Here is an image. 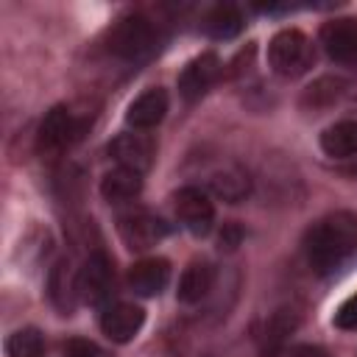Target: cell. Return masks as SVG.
<instances>
[{
  "mask_svg": "<svg viewBox=\"0 0 357 357\" xmlns=\"http://www.w3.org/2000/svg\"><path fill=\"white\" fill-rule=\"evenodd\" d=\"M6 357H45V335L36 326H22L8 335Z\"/></svg>",
  "mask_w": 357,
  "mask_h": 357,
  "instance_id": "20",
  "label": "cell"
},
{
  "mask_svg": "<svg viewBox=\"0 0 357 357\" xmlns=\"http://www.w3.org/2000/svg\"><path fill=\"white\" fill-rule=\"evenodd\" d=\"M357 251V215L337 209L315 220L304 237V254L315 273H332Z\"/></svg>",
  "mask_w": 357,
  "mask_h": 357,
  "instance_id": "1",
  "label": "cell"
},
{
  "mask_svg": "<svg viewBox=\"0 0 357 357\" xmlns=\"http://www.w3.org/2000/svg\"><path fill=\"white\" fill-rule=\"evenodd\" d=\"M114 287V265L106 251H92L78 271V296L89 304H100L112 296Z\"/></svg>",
  "mask_w": 357,
  "mask_h": 357,
  "instance_id": "5",
  "label": "cell"
},
{
  "mask_svg": "<svg viewBox=\"0 0 357 357\" xmlns=\"http://www.w3.org/2000/svg\"><path fill=\"white\" fill-rule=\"evenodd\" d=\"M204 31L215 39H231L234 33L243 31V14L237 6L231 3H220L215 8H209V14L204 17Z\"/></svg>",
  "mask_w": 357,
  "mask_h": 357,
  "instance_id": "18",
  "label": "cell"
},
{
  "mask_svg": "<svg viewBox=\"0 0 357 357\" xmlns=\"http://www.w3.org/2000/svg\"><path fill=\"white\" fill-rule=\"evenodd\" d=\"M156 45H159V31L142 14H126L109 31V50L126 61L148 59L156 50Z\"/></svg>",
  "mask_w": 357,
  "mask_h": 357,
  "instance_id": "2",
  "label": "cell"
},
{
  "mask_svg": "<svg viewBox=\"0 0 357 357\" xmlns=\"http://www.w3.org/2000/svg\"><path fill=\"white\" fill-rule=\"evenodd\" d=\"M321 148L326 156L346 159L357 153V120H340L321 134Z\"/></svg>",
  "mask_w": 357,
  "mask_h": 357,
  "instance_id": "17",
  "label": "cell"
},
{
  "mask_svg": "<svg viewBox=\"0 0 357 357\" xmlns=\"http://www.w3.org/2000/svg\"><path fill=\"white\" fill-rule=\"evenodd\" d=\"M145 324V310L128 301H114L100 312V329L114 343H128Z\"/></svg>",
  "mask_w": 357,
  "mask_h": 357,
  "instance_id": "11",
  "label": "cell"
},
{
  "mask_svg": "<svg viewBox=\"0 0 357 357\" xmlns=\"http://www.w3.org/2000/svg\"><path fill=\"white\" fill-rule=\"evenodd\" d=\"M212 284H215V268H212L206 259H192V262L181 271V276H178V290H176V296H178L181 304H198L201 298L209 296Z\"/></svg>",
  "mask_w": 357,
  "mask_h": 357,
  "instance_id": "14",
  "label": "cell"
},
{
  "mask_svg": "<svg viewBox=\"0 0 357 357\" xmlns=\"http://www.w3.org/2000/svg\"><path fill=\"white\" fill-rule=\"evenodd\" d=\"M50 298L59 310L70 312L75 307V298L78 296V273L70 271V262H59L50 273Z\"/></svg>",
  "mask_w": 357,
  "mask_h": 357,
  "instance_id": "19",
  "label": "cell"
},
{
  "mask_svg": "<svg viewBox=\"0 0 357 357\" xmlns=\"http://www.w3.org/2000/svg\"><path fill=\"white\" fill-rule=\"evenodd\" d=\"M142 190V176L134 173V170H126V167H114L103 176L100 181V195L109 201V204H126V201H134Z\"/></svg>",
  "mask_w": 357,
  "mask_h": 357,
  "instance_id": "15",
  "label": "cell"
},
{
  "mask_svg": "<svg viewBox=\"0 0 357 357\" xmlns=\"http://www.w3.org/2000/svg\"><path fill=\"white\" fill-rule=\"evenodd\" d=\"M209 190L218 198H223L229 204H237L251 192V178H248V173L243 167L229 165V167H223V170L209 176Z\"/></svg>",
  "mask_w": 357,
  "mask_h": 357,
  "instance_id": "16",
  "label": "cell"
},
{
  "mask_svg": "<svg viewBox=\"0 0 357 357\" xmlns=\"http://www.w3.org/2000/svg\"><path fill=\"white\" fill-rule=\"evenodd\" d=\"M335 326L337 329H357V293L354 296H349L340 307H337V312H335Z\"/></svg>",
  "mask_w": 357,
  "mask_h": 357,
  "instance_id": "24",
  "label": "cell"
},
{
  "mask_svg": "<svg viewBox=\"0 0 357 357\" xmlns=\"http://www.w3.org/2000/svg\"><path fill=\"white\" fill-rule=\"evenodd\" d=\"M312 61H315V47L298 28L279 31L268 45V64L282 78L304 75L312 67Z\"/></svg>",
  "mask_w": 357,
  "mask_h": 357,
  "instance_id": "3",
  "label": "cell"
},
{
  "mask_svg": "<svg viewBox=\"0 0 357 357\" xmlns=\"http://www.w3.org/2000/svg\"><path fill=\"white\" fill-rule=\"evenodd\" d=\"M173 206H176V218L181 220V226L195 234V237H204L212 231V223H215V204L212 198L201 190V187H181L176 195H173Z\"/></svg>",
  "mask_w": 357,
  "mask_h": 357,
  "instance_id": "4",
  "label": "cell"
},
{
  "mask_svg": "<svg viewBox=\"0 0 357 357\" xmlns=\"http://www.w3.org/2000/svg\"><path fill=\"white\" fill-rule=\"evenodd\" d=\"M220 70L223 67H220V59L215 53H201V56L190 59L178 75V95L187 103L201 100L212 89V84L220 78Z\"/></svg>",
  "mask_w": 357,
  "mask_h": 357,
  "instance_id": "6",
  "label": "cell"
},
{
  "mask_svg": "<svg viewBox=\"0 0 357 357\" xmlns=\"http://www.w3.org/2000/svg\"><path fill=\"white\" fill-rule=\"evenodd\" d=\"M170 282V262L162 259V257H148V259H139L131 265L128 271V287L137 293V296H159Z\"/></svg>",
  "mask_w": 357,
  "mask_h": 357,
  "instance_id": "13",
  "label": "cell"
},
{
  "mask_svg": "<svg viewBox=\"0 0 357 357\" xmlns=\"http://www.w3.org/2000/svg\"><path fill=\"white\" fill-rule=\"evenodd\" d=\"M343 86H346V84H343L340 78H332V75L318 78V81L304 92L301 103H304L307 109H324V106H329V103H335V100L340 98Z\"/></svg>",
  "mask_w": 357,
  "mask_h": 357,
  "instance_id": "22",
  "label": "cell"
},
{
  "mask_svg": "<svg viewBox=\"0 0 357 357\" xmlns=\"http://www.w3.org/2000/svg\"><path fill=\"white\" fill-rule=\"evenodd\" d=\"M106 153L117 162V167H126V170H134L142 176L153 165L156 142L148 134H120L109 142Z\"/></svg>",
  "mask_w": 357,
  "mask_h": 357,
  "instance_id": "7",
  "label": "cell"
},
{
  "mask_svg": "<svg viewBox=\"0 0 357 357\" xmlns=\"http://www.w3.org/2000/svg\"><path fill=\"white\" fill-rule=\"evenodd\" d=\"M117 223H120L117 229H120L123 243H126L128 248H134V251H145V248H151V245H156L159 240L167 237V223L159 220L156 215L145 212V209L128 212V215H123Z\"/></svg>",
  "mask_w": 357,
  "mask_h": 357,
  "instance_id": "8",
  "label": "cell"
},
{
  "mask_svg": "<svg viewBox=\"0 0 357 357\" xmlns=\"http://www.w3.org/2000/svg\"><path fill=\"white\" fill-rule=\"evenodd\" d=\"M240 243V229L234 223H229L223 231H220V248H234Z\"/></svg>",
  "mask_w": 357,
  "mask_h": 357,
  "instance_id": "26",
  "label": "cell"
},
{
  "mask_svg": "<svg viewBox=\"0 0 357 357\" xmlns=\"http://www.w3.org/2000/svg\"><path fill=\"white\" fill-rule=\"evenodd\" d=\"M167 106H170L167 92H165L162 86H151V89H145L142 95H137V98L128 103L126 120H128V126L145 131V128H153V126H159V123L165 120Z\"/></svg>",
  "mask_w": 357,
  "mask_h": 357,
  "instance_id": "12",
  "label": "cell"
},
{
  "mask_svg": "<svg viewBox=\"0 0 357 357\" xmlns=\"http://www.w3.org/2000/svg\"><path fill=\"white\" fill-rule=\"evenodd\" d=\"M61 357H109L98 343L92 340H84V337H73L64 343L61 349Z\"/></svg>",
  "mask_w": 357,
  "mask_h": 357,
  "instance_id": "23",
  "label": "cell"
},
{
  "mask_svg": "<svg viewBox=\"0 0 357 357\" xmlns=\"http://www.w3.org/2000/svg\"><path fill=\"white\" fill-rule=\"evenodd\" d=\"M265 357H329L321 346H310V343H298V346H279L273 351H268Z\"/></svg>",
  "mask_w": 357,
  "mask_h": 357,
  "instance_id": "25",
  "label": "cell"
},
{
  "mask_svg": "<svg viewBox=\"0 0 357 357\" xmlns=\"http://www.w3.org/2000/svg\"><path fill=\"white\" fill-rule=\"evenodd\" d=\"M321 45L329 59H335L340 64H357V20L337 17V20L324 22Z\"/></svg>",
  "mask_w": 357,
  "mask_h": 357,
  "instance_id": "10",
  "label": "cell"
},
{
  "mask_svg": "<svg viewBox=\"0 0 357 357\" xmlns=\"http://www.w3.org/2000/svg\"><path fill=\"white\" fill-rule=\"evenodd\" d=\"M78 134V126H75V117L67 106H53L42 123H39V131H36V148L42 153H59L64 151L73 137Z\"/></svg>",
  "mask_w": 357,
  "mask_h": 357,
  "instance_id": "9",
  "label": "cell"
},
{
  "mask_svg": "<svg viewBox=\"0 0 357 357\" xmlns=\"http://www.w3.org/2000/svg\"><path fill=\"white\" fill-rule=\"evenodd\" d=\"M298 318L293 310H276L268 321H265V332H262V351H273L279 346H284V337L296 329Z\"/></svg>",
  "mask_w": 357,
  "mask_h": 357,
  "instance_id": "21",
  "label": "cell"
}]
</instances>
